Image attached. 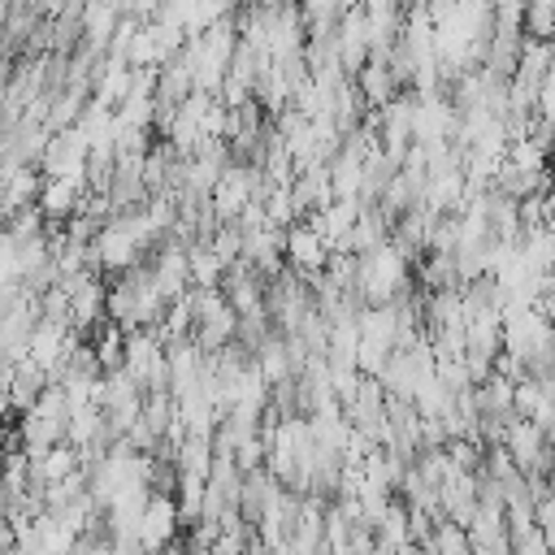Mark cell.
<instances>
[{"label":"cell","instance_id":"cell-1","mask_svg":"<svg viewBox=\"0 0 555 555\" xmlns=\"http://www.w3.org/2000/svg\"><path fill=\"white\" fill-rule=\"evenodd\" d=\"M178 525H182L178 499H173V494H152V499H147V512H143V520H139V546H143L147 555H160L173 538H182Z\"/></svg>","mask_w":555,"mask_h":555},{"label":"cell","instance_id":"cell-2","mask_svg":"<svg viewBox=\"0 0 555 555\" xmlns=\"http://www.w3.org/2000/svg\"><path fill=\"white\" fill-rule=\"evenodd\" d=\"M286 264H291L299 278L325 273V264H330V243H325L308 221H299V225L286 230Z\"/></svg>","mask_w":555,"mask_h":555},{"label":"cell","instance_id":"cell-3","mask_svg":"<svg viewBox=\"0 0 555 555\" xmlns=\"http://www.w3.org/2000/svg\"><path fill=\"white\" fill-rule=\"evenodd\" d=\"M356 87H360L364 104L377 108V113L403 95V87H399V78H395V69H390V56H373V61L356 74Z\"/></svg>","mask_w":555,"mask_h":555},{"label":"cell","instance_id":"cell-4","mask_svg":"<svg viewBox=\"0 0 555 555\" xmlns=\"http://www.w3.org/2000/svg\"><path fill=\"white\" fill-rule=\"evenodd\" d=\"M503 447L512 451V460H516L520 473H533V464H538V455H542V447H546V434H542L533 421L516 416L512 429H507V442H503Z\"/></svg>","mask_w":555,"mask_h":555},{"label":"cell","instance_id":"cell-5","mask_svg":"<svg viewBox=\"0 0 555 555\" xmlns=\"http://www.w3.org/2000/svg\"><path fill=\"white\" fill-rule=\"evenodd\" d=\"M360 338H369V343H382V347H399V308L395 304H386V308H364L360 312Z\"/></svg>","mask_w":555,"mask_h":555},{"label":"cell","instance_id":"cell-6","mask_svg":"<svg viewBox=\"0 0 555 555\" xmlns=\"http://www.w3.org/2000/svg\"><path fill=\"white\" fill-rule=\"evenodd\" d=\"M421 551H425V555H473V538H468V529H460V525H451V520H438L434 542L421 546Z\"/></svg>","mask_w":555,"mask_h":555},{"label":"cell","instance_id":"cell-7","mask_svg":"<svg viewBox=\"0 0 555 555\" xmlns=\"http://www.w3.org/2000/svg\"><path fill=\"white\" fill-rule=\"evenodd\" d=\"M525 39H542V43H555V0H538V4H525Z\"/></svg>","mask_w":555,"mask_h":555},{"label":"cell","instance_id":"cell-8","mask_svg":"<svg viewBox=\"0 0 555 555\" xmlns=\"http://www.w3.org/2000/svg\"><path fill=\"white\" fill-rule=\"evenodd\" d=\"M74 555H117V546H113V538H78Z\"/></svg>","mask_w":555,"mask_h":555},{"label":"cell","instance_id":"cell-9","mask_svg":"<svg viewBox=\"0 0 555 555\" xmlns=\"http://www.w3.org/2000/svg\"><path fill=\"white\" fill-rule=\"evenodd\" d=\"M551 182H555V165H551Z\"/></svg>","mask_w":555,"mask_h":555}]
</instances>
